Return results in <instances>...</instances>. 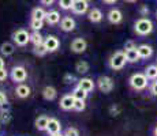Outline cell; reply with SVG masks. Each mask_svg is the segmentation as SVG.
Instances as JSON below:
<instances>
[{
	"instance_id": "obj_15",
	"label": "cell",
	"mask_w": 157,
	"mask_h": 136,
	"mask_svg": "<svg viewBox=\"0 0 157 136\" xmlns=\"http://www.w3.org/2000/svg\"><path fill=\"white\" fill-rule=\"evenodd\" d=\"M30 93H32L30 87L28 86V84H23V83H19L17 86V89H15V94H17V97L21 98V99L28 98V97L30 95Z\"/></svg>"
},
{
	"instance_id": "obj_21",
	"label": "cell",
	"mask_w": 157,
	"mask_h": 136,
	"mask_svg": "<svg viewBox=\"0 0 157 136\" xmlns=\"http://www.w3.org/2000/svg\"><path fill=\"white\" fill-rule=\"evenodd\" d=\"M15 52V46L11 42H3L2 45H0V53L3 54V56H11Z\"/></svg>"
},
{
	"instance_id": "obj_17",
	"label": "cell",
	"mask_w": 157,
	"mask_h": 136,
	"mask_svg": "<svg viewBox=\"0 0 157 136\" xmlns=\"http://www.w3.org/2000/svg\"><path fill=\"white\" fill-rule=\"evenodd\" d=\"M45 20H47V23L48 25H57V23L60 22V14H59V11H56V10H52V11H49V13H47V17H45Z\"/></svg>"
},
{
	"instance_id": "obj_6",
	"label": "cell",
	"mask_w": 157,
	"mask_h": 136,
	"mask_svg": "<svg viewBox=\"0 0 157 136\" xmlns=\"http://www.w3.org/2000/svg\"><path fill=\"white\" fill-rule=\"evenodd\" d=\"M97 86L100 89V91L108 94V93H111L113 90V80L109 76H100L97 80Z\"/></svg>"
},
{
	"instance_id": "obj_22",
	"label": "cell",
	"mask_w": 157,
	"mask_h": 136,
	"mask_svg": "<svg viewBox=\"0 0 157 136\" xmlns=\"http://www.w3.org/2000/svg\"><path fill=\"white\" fill-rule=\"evenodd\" d=\"M126 53V59H127L128 63H137L140 61V54H138V50L137 48H134V49H128V50H124Z\"/></svg>"
},
{
	"instance_id": "obj_27",
	"label": "cell",
	"mask_w": 157,
	"mask_h": 136,
	"mask_svg": "<svg viewBox=\"0 0 157 136\" xmlns=\"http://www.w3.org/2000/svg\"><path fill=\"white\" fill-rule=\"evenodd\" d=\"M145 75L147 79H156L157 78V65H149L145 69Z\"/></svg>"
},
{
	"instance_id": "obj_37",
	"label": "cell",
	"mask_w": 157,
	"mask_h": 136,
	"mask_svg": "<svg viewBox=\"0 0 157 136\" xmlns=\"http://www.w3.org/2000/svg\"><path fill=\"white\" fill-rule=\"evenodd\" d=\"M134 48H137V46H135V42H134V41H126V44H124V50L134 49Z\"/></svg>"
},
{
	"instance_id": "obj_4",
	"label": "cell",
	"mask_w": 157,
	"mask_h": 136,
	"mask_svg": "<svg viewBox=\"0 0 157 136\" xmlns=\"http://www.w3.org/2000/svg\"><path fill=\"white\" fill-rule=\"evenodd\" d=\"M13 40L18 46H25L28 45V42H30V34L28 33V30L18 29L13 33Z\"/></svg>"
},
{
	"instance_id": "obj_41",
	"label": "cell",
	"mask_w": 157,
	"mask_h": 136,
	"mask_svg": "<svg viewBox=\"0 0 157 136\" xmlns=\"http://www.w3.org/2000/svg\"><path fill=\"white\" fill-rule=\"evenodd\" d=\"M102 2H104L105 4H115L117 0H102Z\"/></svg>"
},
{
	"instance_id": "obj_20",
	"label": "cell",
	"mask_w": 157,
	"mask_h": 136,
	"mask_svg": "<svg viewBox=\"0 0 157 136\" xmlns=\"http://www.w3.org/2000/svg\"><path fill=\"white\" fill-rule=\"evenodd\" d=\"M56 95H57V91H56V89L55 87H52V86H47V87H44V90H43V97L47 101H53V99L56 98Z\"/></svg>"
},
{
	"instance_id": "obj_40",
	"label": "cell",
	"mask_w": 157,
	"mask_h": 136,
	"mask_svg": "<svg viewBox=\"0 0 157 136\" xmlns=\"http://www.w3.org/2000/svg\"><path fill=\"white\" fill-rule=\"evenodd\" d=\"M43 6H52L55 3V0H40Z\"/></svg>"
},
{
	"instance_id": "obj_18",
	"label": "cell",
	"mask_w": 157,
	"mask_h": 136,
	"mask_svg": "<svg viewBox=\"0 0 157 136\" xmlns=\"http://www.w3.org/2000/svg\"><path fill=\"white\" fill-rule=\"evenodd\" d=\"M102 17H104V15H102L101 10H98V8H93V10H90L89 14H87V18H89V20H90V22H93V23L101 22Z\"/></svg>"
},
{
	"instance_id": "obj_39",
	"label": "cell",
	"mask_w": 157,
	"mask_h": 136,
	"mask_svg": "<svg viewBox=\"0 0 157 136\" xmlns=\"http://www.w3.org/2000/svg\"><path fill=\"white\" fill-rule=\"evenodd\" d=\"M109 112H111V114H112V116H117V114H119V108H117L116 105H113V106H111Z\"/></svg>"
},
{
	"instance_id": "obj_43",
	"label": "cell",
	"mask_w": 157,
	"mask_h": 136,
	"mask_svg": "<svg viewBox=\"0 0 157 136\" xmlns=\"http://www.w3.org/2000/svg\"><path fill=\"white\" fill-rule=\"evenodd\" d=\"M51 136H64V135L60 134V132H59V134H53V135H51Z\"/></svg>"
},
{
	"instance_id": "obj_19",
	"label": "cell",
	"mask_w": 157,
	"mask_h": 136,
	"mask_svg": "<svg viewBox=\"0 0 157 136\" xmlns=\"http://www.w3.org/2000/svg\"><path fill=\"white\" fill-rule=\"evenodd\" d=\"M48 121H49V117L48 116H38L34 121V125L38 131H47Z\"/></svg>"
},
{
	"instance_id": "obj_34",
	"label": "cell",
	"mask_w": 157,
	"mask_h": 136,
	"mask_svg": "<svg viewBox=\"0 0 157 136\" xmlns=\"http://www.w3.org/2000/svg\"><path fill=\"white\" fill-rule=\"evenodd\" d=\"M64 82H66V83H68V84H70V83H75V82H78V80L75 79V76H74V75L67 74V75H66V76H64Z\"/></svg>"
},
{
	"instance_id": "obj_11",
	"label": "cell",
	"mask_w": 157,
	"mask_h": 136,
	"mask_svg": "<svg viewBox=\"0 0 157 136\" xmlns=\"http://www.w3.org/2000/svg\"><path fill=\"white\" fill-rule=\"evenodd\" d=\"M107 18H108V20H109V23L117 25V23H120L123 20V14L119 8H112V10H109Z\"/></svg>"
},
{
	"instance_id": "obj_3",
	"label": "cell",
	"mask_w": 157,
	"mask_h": 136,
	"mask_svg": "<svg viewBox=\"0 0 157 136\" xmlns=\"http://www.w3.org/2000/svg\"><path fill=\"white\" fill-rule=\"evenodd\" d=\"M126 61H127V59H126V53L123 52V50H117V52H115L112 56H111L109 59V67L115 69V71H119V69H122L124 67Z\"/></svg>"
},
{
	"instance_id": "obj_14",
	"label": "cell",
	"mask_w": 157,
	"mask_h": 136,
	"mask_svg": "<svg viewBox=\"0 0 157 136\" xmlns=\"http://www.w3.org/2000/svg\"><path fill=\"white\" fill-rule=\"evenodd\" d=\"M62 131V124L57 119H49L48 121V127H47V132L49 135H53V134H59Z\"/></svg>"
},
{
	"instance_id": "obj_36",
	"label": "cell",
	"mask_w": 157,
	"mask_h": 136,
	"mask_svg": "<svg viewBox=\"0 0 157 136\" xmlns=\"http://www.w3.org/2000/svg\"><path fill=\"white\" fill-rule=\"evenodd\" d=\"M7 104V95H6L4 91H2L0 90V106H3V105Z\"/></svg>"
},
{
	"instance_id": "obj_1",
	"label": "cell",
	"mask_w": 157,
	"mask_h": 136,
	"mask_svg": "<svg viewBox=\"0 0 157 136\" xmlns=\"http://www.w3.org/2000/svg\"><path fill=\"white\" fill-rule=\"evenodd\" d=\"M134 31L138 35H147L153 31V22L149 18H140L134 23Z\"/></svg>"
},
{
	"instance_id": "obj_45",
	"label": "cell",
	"mask_w": 157,
	"mask_h": 136,
	"mask_svg": "<svg viewBox=\"0 0 157 136\" xmlns=\"http://www.w3.org/2000/svg\"><path fill=\"white\" fill-rule=\"evenodd\" d=\"M155 136H157V125H156V128H155Z\"/></svg>"
},
{
	"instance_id": "obj_42",
	"label": "cell",
	"mask_w": 157,
	"mask_h": 136,
	"mask_svg": "<svg viewBox=\"0 0 157 136\" xmlns=\"http://www.w3.org/2000/svg\"><path fill=\"white\" fill-rule=\"evenodd\" d=\"M4 67V60H3V57L0 56V68H3Z\"/></svg>"
},
{
	"instance_id": "obj_35",
	"label": "cell",
	"mask_w": 157,
	"mask_h": 136,
	"mask_svg": "<svg viewBox=\"0 0 157 136\" xmlns=\"http://www.w3.org/2000/svg\"><path fill=\"white\" fill-rule=\"evenodd\" d=\"M140 14H141V17H147L149 15V7L147 6H141V8H140Z\"/></svg>"
},
{
	"instance_id": "obj_8",
	"label": "cell",
	"mask_w": 157,
	"mask_h": 136,
	"mask_svg": "<svg viewBox=\"0 0 157 136\" xmlns=\"http://www.w3.org/2000/svg\"><path fill=\"white\" fill-rule=\"evenodd\" d=\"M44 46L47 48L48 52H56L60 46V41L55 35H48L44 38Z\"/></svg>"
},
{
	"instance_id": "obj_25",
	"label": "cell",
	"mask_w": 157,
	"mask_h": 136,
	"mask_svg": "<svg viewBox=\"0 0 157 136\" xmlns=\"http://www.w3.org/2000/svg\"><path fill=\"white\" fill-rule=\"evenodd\" d=\"M30 42H32L33 45H40L44 42V37L41 35L40 31H34V30H33V33L30 34Z\"/></svg>"
},
{
	"instance_id": "obj_46",
	"label": "cell",
	"mask_w": 157,
	"mask_h": 136,
	"mask_svg": "<svg viewBox=\"0 0 157 136\" xmlns=\"http://www.w3.org/2000/svg\"><path fill=\"white\" fill-rule=\"evenodd\" d=\"M86 2H92V0H86Z\"/></svg>"
},
{
	"instance_id": "obj_28",
	"label": "cell",
	"mask_w": 157,
	"mask_h": 136,
	"mask_svg": "<svg viewBox=\"0 0 157 136\" xmlns=\"http://www.w3.org/2000/svg\"><path fill=\"white\" fill-rule=\"evenodd\" d=\"M33 52H34L36 56L43 57V56H45V54L48 53V50H47V48L44 46V42H43V44H40V45H34V49H33Z\"/></svg>"
},
{
	"instance_id": "obj_24",
	"label": "cell",
	"mask_w": 157,
	"mask_h": 136,
	"mask_svg": "<svg viewBox=\"0 0 157 136\" xmlns=\"http://www.w3.org/2000/svg\"><path fill=\"white\" fill-rule=\"evenodd\" d=\"M75 71H77L78 74H86V72L89 71V63L85 61V60L78 61L77 64H75Z\"/></svg>"
},
{
	"instance_id": "obj_16",
	"label": "cell",
	"mask_w": 157,
	"mask_h": 136,
	"mask_svg": "<svg viewBox=\"0 0 157 136\" xmlns=\"http://www.w3.org/2000/svg\"><path fill=\"white\" fill-rule=\"evenodd\" d=\"M138 50V54H140L141 59H149L150 56L153 54V48L150 45H146V44H142L137 48Z\"/></svg>"
},
{
	"instance_id": "obj_29",
	"label": "cell",
	"mask_w": 157,
	"mask_h": 136,
	"mask_svg": "<svg viewBox=\"0 0 157 136\" xmlns=\"http://www.w3.org/2000/svg\"><path fill=\"white\" fill-rule=\"evenodd\" d=\"M30 27H32L34 31H40L41 29L44 27V20L40 19H32L30 20Z\"/></svg>"
},
{
	"instance_id": "obj_13",
	"label": "cell",
	"mask_w": 157,
	"mask_h": 136,
	"mask_svg": "<svg viewBox=\"0 0 157 136\" xmlns=\"http://www.w3.org/2000/svg\"><path fill=\"white\" fill-rule=\"evenodd\" d=\"M77 86L78 87H81L82 90H85V91L87 93H90V91H93L94 90V82H93V79H90V78H82V79H79L77 82Z\"/></svg>"
},
{
	"instance_id": "obj_5",
	"label": "cell",
	"mask_w": 157,
	"mask_h": 136,
	"mask_svg": "<svg viewBox=\"0 0 157 136\" xmlns=\"http://www.w3.org/2000/svg\"><path fill=\"white\" fill-rule=\"evenodd\" d=\"M11 79H13L15 83H22L28 79V71L23 65H17L11 69Z\"/></svg>"
},
{
	"instance_id": "obj_33",
	"label": "cell",
	"mask_w": 157,
	"mask_h": 136,
	"mask_svg": "<svg viewBox=\"0 0 157 136\" xmlns=\"http://www.w3.org/2000/svg\"><path fill=\"white\" fill-rule=\"evenodd\" d=\"M8 78V71L4 67L0 68V82H4Z\"/></svg>"
},
{
	"instance_id": "obj_38",
	"label": "cell",
	"mask_w": 157,
	"mask_h": 136,
	"mask_svg": "<svg viewBox=\"0 0 157 136\" xmlns=\"http://www.w3.org/2000/svg\"><path fill=\"white\" fill-rule=\"evenodd\" d=\"M150 93H152V95L157 97V80L150 84Z\"/></svg>"
},
{
	"instance_id": "obj_47",
	"label": "cell",
	"mask_w": 157,
	"mask_h": 136,
	"mask_svg": "<svg viewBox=\"0 0 157 136\" xmlns=\"http://www.w3.org/2000/svg\"><path fill=\"white\" fill-rule=\"evenodd\" d=\"M156 18H157V11H156Z\"/></svg>"
},
{
	"instance_id": "obj_10",
	"label": "cell",
	"mask_w": 157,
	"mask_h": 136,
	"mask_svg": "<svg viewBox=\"0 0 157 136\" xmlns=\"http://www.w3.org/2000/svg\"><path fill=\"white\" fill-rule=\"evenodd\" d=\"M75 26H77V22H75V19L71 17H64L60 20V29L66 33L72 31V30L75 29Z\"/></svg>"
},
{
	"instance_id": "obj_12",
	"label": "cell",
	"mask_w": 157,
	"mask_h": 136,
	"mask_svg": "<svg viewBox=\"0 0 157 136\" xmlns=\"http://www.w3.org/2000/svg\"><path fill=\"white\" fill-rule=\"evenodd\" d=\"M74 102H75V98L72 97V94H67L60 99L59 105L63 110H71V109H74Z\"/></svg>"
},
{
	"instance_id": "obj_32",
	"label": "cell",
	"mask_w": 157,
	"mask_h": 136,
	"mask_svg": "<svg viewBox=\"0 0 157 136\" xmlns=\"http://www.w3.org/2000/svg\"><path fill=\"white\" fill-rule=\"evenodd\" d=\"M64 136H79V132H78V129L77 128H67L64 131V134H63Z\"/></svg>"
},
{
	"instance_id": "obj_26",
	"label": "cell",
	"mask_w": 157,
	"mask_h": 136,
	"mask_svg": "<svg viewBox=\"0 0 157 136\" xmlns=\"http://www.w3.org/2000/svg\"><path fill=\"white\" fill-rule=\"evenodd\" d=\"M72 97H74L75 99H86L87 98V91H85V90H82L81 87H75L74 90H72Z\"/></svg>"
},
{
	"instance_id": "obj_7",
	"label": "cell",
	"mask_w": 157,
	"mask_h": 136,
	"mask_svg": "<svg viewBox=\"0 0 157 136\" xmlns=\"http://www.w3.org/2000/svg\"><path fill=\"white\" fill-rule=\"evenodd\" d=\"M71 11L77 15H83L89 11V2L86 0H75L71 7Z\"/></svg>"
},
{
	"instance_id": "obj_30",
	"label": "cell",
	"mask_w": 157,
	"mask_h": 136,
	"mask_svg": "<svg viewBox=\"0 0 157 136\" xmlns=\"http://www.w3.org/2000/svg\"><path fill=\"white\" fill-rule=\"evenodd\" d=\"M75 0H59V6L62 10L67 11V10H71L72 4H74Z\"/></svg>"
},
{
	"instance_id": "obj_31",
	"label": "cell",
	"mask_w": 157,
	"mask_h": 136,
	"mask_svg": "<svg viewBox=\"0 0 157 136\" xmlns=\"http://www.w3.org/2000/svg\"><path fill=\"white\" fill-rule=\"evenodd\" d=\"M85 108H86L85 99H75V102H74V110L82 112V110H85Z\"/></svg>"
},
{
	"instance_id": "obj_9",
	"label": "cell",
	"mask_w": 157,
	"mask_h": 136,
	"mask_svg": "<svg viewBox=\"0 0 157 136\" xmlns=\"http://www.w3.org/2000/svg\"><path fill=\"white\" fill-rule=\"evenodd\" d=\"M86 48H87V42L85 38H75L70 45V49L74 53H83L86 50Z\"/></svg>"
},
{
	"instance_id": "obj_23",
	"label": "cell",
	"mask_w": 157,
	"mask_h": 136,
	"mask_svg": "<svg viewBox=\"0 0 157 136\" xmlns=\"http://www.w3.org/2000/svg\"><path fill=\"white\" fill-rule=\"evenodd\" d=\"M47 17V11L43 7H36L32 11V19H40V20H45Z\"/></svg>"
},
{
	"instance_id": "obj_2",
	"label": "cell",
	"mask_w": 157,
	"mask_h": 136,
	"mask_svg": "<svg viewBox=\"0 0 157 136\" xmlns=\"http://www.w3.org/2000/svg\"><path fill=\"white\" fill-rule=\"evenodd\" d=\"M128 83L134 90L141 91V90H145L147 87V78H146V75L145 74H140V72H137V74L131 75Z\"/></svg>"
},
{
	"instance_id": "obj_44",
	"label": "cell",
	"mask_w": 157,
	"mask_h": 136,
	"mask_svg": "<svg viewBox=\"0 0 157 136\" xmlns=\"http://www.w3.org/2000/svg\"><path fill=\"white\" fill-rule=\"evenodd\" d=\"M124 2H127V3H135L137 0H124Z\"/></svg>"
}]
</instances>
